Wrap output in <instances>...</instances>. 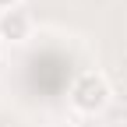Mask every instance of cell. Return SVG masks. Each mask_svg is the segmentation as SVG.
I'll use <instances>...</instances> for the list:
<instances>
[{
    "label": "cell",
    "mask_w": 127,
    "mask_h": 127,
    "mask_svg": "<svg viewBox=\"0 0 127 127\" xmlns=\"http://www.w3.org/2000/svg\"><path fill=\"white\" fill-rule=\"evenodd\" d=\"M11 7H21V0H0V11H11Z\"/></svg>",
    "instance_id": "3957f363"
},
{
    "label": "cell",
    "mask_w": 127,
    "mask_h": 127,
    "mask_svg": "<svg viewBox=\"0 0 127 127\" xmlns=\"http://www.w3.org/2000/svg\"><path fill=\"white\" fill-rule=\"evenodd\" d=\"M106 102H109V81L99 71H85V74L74 78L71 106L78 109V113H99V109H106Z\"/></svg>",
    "instance_id": "6da1fadb"
},
{
    "label": "cell",
    "mask_w": 127,
    "mask_h": 127,
    "mask_svg": "<svg viewBox=\"0 0 127 127\" xmlns=\"http://www.w3.org/2000/svg\"><path fill=\"white\" fill-rule=\"evenodd\" d=\"M32 32V18L25 7H11V11H0V39L7 42H25Z\"/></svg>",
    "instance_id": "7a4b0ae2"
}]
</instances>
